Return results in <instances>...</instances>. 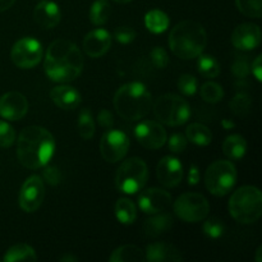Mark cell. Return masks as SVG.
Masks as SVG:
<instances>
[{
	"label": "cell",
	"mask_w": 262,
	"mask_h": 262,
	"mask_svg": "<svg viewBox=\"0 0 262 262\" xmlns=\"http://www.w3.org/2000/svg\"><path fill=\"white\" fill-rule=\"evenodd\" d=\"M83 63V55L78 46L69 40L59 38L49 45L43 69L51 81L68 83L82 73Z\"/></svg>",
	"instance_id": "obj_1"
},
{
	"label": "cell",
	"mask_w": 262,
	"mask_h": 262,
	"mask_svg": "<svg viewBox=\"0 0 262 262\" xmlns=\"http://www.w3.org/2000/svg\"><path fill=\"white\" fill-rule=\"evenodd\" d=\"M55 152L54 136L38 125H28L20 130L17 141V158L25 168L36 170L48 165Z\"/></svg>",
	"instance_id": "obj_2"
},
{
	"label": "cell",
	"mask_w": 262,
	"mask_h": 262,
	"mask_svg": "<svg viewBox=\"0 0 262 262\" xmlns=\"http://www.w3.org/2000/svg\"><path fill=\"white\" fill-rule=\"evenodd\" d=\"M169 48L174 55L188 60L201 55L207 43V35L204 26L194 20H182L169 35Z\"/></svg>",
	"instance_id": "obj_3"
},
{
	"label": "cell",
	"mask_w": 262,
	"mask_h": 262,
	"mask_svg": "<svg viewBox=\"0 0 262 262\" xmlns=\"http://www.w3.org/2000/svg\"><path fill=\"white\" fill-rule=\"evenodd\" d=\"M113 102L118 114L129 122L143 119L152 109V97L150 91L141 82L123 84L115 92Z\"/></svg>",
	"instance_id": "obj_4"
},
{
	"label": "cell",
	"mask_w": 262,
	"mask_h": 262,
	"mask_svg": "<svg viewBox=\"0 0 262 262\" xmlns=\"http://www.w3.org/2000/svg\"><path fill=\"white\" fill-rule=\"evenodd\" d=\"M229 214L241 224H252L261 217L262 193L257 187L243 186L229 200Z\"/></svg>",
	"instance_id": "obj_5"
},
{
	"label": "cell",
	"mask_w": 262,
	"mask_h": 262,
	"mask_svg": "<svg viewBox=\"0 0 262 262\" xmlns=\"http://www.w3.org/2000/svg\"><path fill=\"white\" fill-rule=\"evenodd\" d=\"M152 112L161 124L170 127L184 124L191 117L189 104L176 94H165L158 97L152 104Z\"/></svg>",
	"instance_id": "obj_6"
},
{
	"label": "cell",
	"mask_w": 262,
	"mask_h": 262,
	"mask_svg": "<svg viewBox=\"0 0 262 262\" xmlns=\"http://www.w3.org/2000/svg\"><path fill=\"white\" fill-rule=\"evenodd\" d=\"M148 169L140 158H130L123 161L117 170L115 186L125 194H135L147 183Z\"/></svg>",
	"instance_id": "obj_7"
},
{
	"label": "cell",
	"mask_w": 262,
	"mask_h": 262,
	"mask_svg": "<svg viewBox=\"0 0 262 262\" xmlns=\"http://www.w3.org/2000/svg\"><path fill=\"white\" fill-rule=\"evenodd\" d=\"M237 182V169L229 160H216L210 164L205 173V186L214 196L229 193Z\"/></svg>",
	"instance_id": "obj_8"
},
{
	"label": "cell",
	"mask_w": 262,
	"mask_h": 262,
	"mask_svg": "<svg viewBox=\"0 0 262 262\" xmlns=\"http://www.w3.org/2000/svg\"><path fill=\"white\" fill-rule=\"evenodd\" d=\"M173 209L177 216L183 222L199 223L206 219L209 215L210 204L204 194L187 192L174 201Z\"/></svg>",
	"instance_id": "obj_9"
},
{
	"label": "cell",
	"mask_w": 262,
	"mask_h": 262,
	"mask_svg": "<svg viewBox=\"0 0 262 262\" xmlns=\"http://www.w3.org/2000/svg\"><path fill=\"white\" fill-rule=\"evenodd\" d=\"M43 55L42 45L33 37H23L13 45L12 61L20 69H31L37 66Z\"/></svg>",
	"instance_id": "obj_10"
},
{
	"label": "cell",
	"mask_w": 262,
	"mask_h": 262,
	"mask_svg": "<svg viewBox=\"0 0 262 262\" xmlns=\"http://www.w3.org/2000/svg\"><path fill=\"white\" fill-rule=\"evenodd\" d=\"M130 141L124 132L118 129H107L100 141V152L107 163H118L127 155Z\"/></svg>",
	"instance_id": "obj_11"
},
{
	"label": "cell",
	"mask_w": 262,
	"mask_h": 262,
	"mask_svg": "<svg viewBox=\"0 0 262 262\" xmlns=\"http://www.w3.org/2000/svg\"><path fill=\"white\" fill-rule=\"evenodd\" d=\"M43 199H45V184L41 177H28L20 187L19 197H18L20 209L25 212H35L42 205Z\"/></svg>",
	"instance_id": "obj_12"
},
{
	"label": "cell",
	"mask_w": 262,
	"mask_h": 262,
	"mask_svg": "<svg viewBox=\"0 0 262 262\" xmlns=\"http://www.w3.org/2000/svg\"><path fill=\"white\" fill-rule=\"evenodd\" d=\"M135 136L138 143L148 150L163 147L168 140L165 128L156 120H142L135 128Z\"/></svg>",
	"instance_id": "obj_13"
},
{
	"label": "cell",
	"mask_w": 262,
	"mask_h": 262,
	"mask_svg": "<svg viewBox=\"0 0 262 262\" xmlns=\"http://www.w3.org/2000/svg\"><path fill=\"white\" fill-rule=\"evenodd\" d=\"M171 205V194L161 188H147L138 196V206L145 214H159Z\"/></svg>",
	"instance_id": "obj_14"
},
{
	"label": "cell",
	"mask_w": 262,
	"mask_h": 262,
	"mask_svg": "<svg viewBox=\"0 0 262 262\" xmlns=\"http://www.w3.org/2000/svg\"><path fill=\"white\" fill-rule=\"evenodd\" d=\"M28 112V101L20 92L10 91L0 97V115L10 122L20 120Z\"/></svg>",
	"instance_id": "obj_15"
},
{
	"label": "cell",
	"mask_w": 262,
	"mask_h": 262,
	"mask_svg": "<svg viewBox=\"0 0 262 262\" xmlns=\"http://www.w3.org/2000/svg\"><path fill=\"white\" fill-rule=\"evenodd\" d=\"M156 177L164 187L174 188L179 186L183 179V165L177 158L165 156L156 166Z\"/></svg>",
	"instance_id": "obj_16"
},
{
	"label": "cell",
	"mask_w": 262,
	"mask_h": 262,
	"mask_svg": "<svg viewBox=\"0 0 262 262\" xmlns=\"http://www.w3.org/2000/svg\"><path fill=\"white\" fill-rule=\"evenodd\" d=\"M261 42V30L256 23H241L232 33V43L238 50H253Z\"/></svg>",
	"instance_id": "obj_17"
},
{
	"label": "cell",
	"mask_w": 262,
	"mask_h": 262,
	"mask_svg": "<svg viewBox=\"0 0 262 262\" xmlns=\"http://www.w3.org/2000/svg\"><path fill=\"white\" fill-rule=\"evenodd\" d=\"M112 35L104 28H96L87 33L83 38V50L91 58H100L109 51L112 46Z\"/></svg>",
	"instance_id": "obj_18"
},
{
	"label": "cell",
	"mask_w": 262,
	"mask_h": 262,
	"mask_svg": "<svg viewBox=\"0 0 262 262\" xmlns=\"http://www.w3.org/2000/svg\"><path fill=\"white\" fill-rule=\"evenodd\" d=\"M61 18L60 8L56 3L43 0L38 3L33 10V19L42 28H54L59 25Z\"/></svg>",
	"instance_id": "obj_19"
},
{
	"label": "cell",
	"mask_w": 262,
	"mask_h": 262,
	"mask_svg": "<svg viewBox=\"0 0 262 262\" xmlns=\"http://www.w3.org/2000/svg\"><path fill=\"white\" fill-rule=\"evenodd\" d=\"M145 258L148 262H179L183 260V256L174 245L165 242H156L147 246Z\"/></svg>",
	"instance_id": "obj_20"
},
{
	"label": "cell",
	"mask_w": 262,
	"mask_h": 262,
	"mask_svg": "<svg viewBox=\"0 0 262 262\" xmlns=\"http://www.w3.org/2000/svg\"><path fill=\"white\" fill-rule=\"evenodd\" d=\"M50 97L54 104L63 110H73L81 104V94L74 87L61 84L51 89Z\"/></svg>",
	"instance_id": "obj_21"
},
{
	"label": "cell",
	"mask_w": 262,
	"mask_h": 262,
	"mask_svg": "<svg viewBox=\"0 0 262 262\" xmlns=\"http://www.w3.org/2000/svg\"><path fill=\"white\" fill-rule=\"evenodd\" d=\"M154 215L155 216L148 217L147 220H145L143 232L148 237L156 238L171 229L174 224V219L170 214H165V212H159V214Z\"/></svg>",
	"instance_id": "obj_22"
},
{
	"label": "cell",
	"mask_w": 262,
	"mask_h": 262,
	"mask_svg": "<svg viewBox=\"0 0 262 262\" xmlns=\"http://www.w3.org/2000/svg\"><path fill=\"white\" fill-rule=\"evenodd\" d=\"M223 152L230 160H241L247 152V142L241 135H230L223 142Z\"/></svg>",
	"instance_id": "obj_23"
},
{
	"label": "cell",
	"mask_w": 262,
	"mask_h": 262,
	"mask_svg": "<svg viewBox=\"0 0 262 262\" xmlns=\"http://www.w3.org/2000/svg\"><path fill=\"white\" fill-rule=\"evenodd\" d=\"M110 262H143L145 252L136 245H124L114 250L109 257Z\"/></svg>",
	"instance_id": "obj_24"
},
{
	"label": "cell",
	"mask_w": 262,
	"mask_h": 262,
	"mask_svg": "<svg viewBox=\"0 0 262 262\" xmlns=\"http://www.w3.org/2000/svg\"><path fill=\"white\" fill-rule=\"evenodd\" d=\"M169 23H170V19L168 14L160 9H152L145 15L146 28L152 33L165 32L169 27Z\"/></svg>",
	"instance_id": "obj_25"
},
{
	"label": "cell",
	"mask_w": 262,
	"mask_h": 262,
	"mask_svg": "<svg viewBox=\"0 0 262 262\" xmlns=\"http://www.w3.org/2000/svg\"><path fill=\"white\" fill-rule=\"evenodd\" d=\"M118 222L124 225H130L137 219V207L129 199H119L114 207Z\"/></svg>",
	"instance_id": "obj_26"
},
{
	"label": "cell",
	"mask_w": 262,
	"mask_h": 262,
	"mask_svg": "<svg viewBox=\"0 0 262 262\" xmlns=\"http://www.w3.org/2000/svg\"><path fill=\"white\" fill-rule=\"evenodd\" d=\"M186 137L197 146H209L212 141V133L205 124L193 123L187 127Z\"/></svg>",
	"instance_id": "obj_27"
},
{
	"label": "cell",
	"mask_w": 262,
	"mask_h": 262,
	"mask_svg": "<svg viewBox=\"0 0 262 262\" xmlns=\"http://www.w3.org/2000/svg\"><path fill=\"white\" fill-rule=\"evenodd\" d=\"M37 255L35 250L30 245L26 243H18L12 246L9 250L5 252L3 261L5 262H15V261H36Z\"/></svg>",
	"instance_id": "obj_28"
},
{
	"label": "cell",
	"mask_w": 262,
	"mask_h": 262,
	"mask_svg": "<svg viewBox=\"0 0 262 262\" xmlns=\"http://www.w3.org/2000/svg\"><path fill=\"white\" fill-rule=\"evenodd\" d=\"M112 8L107 0H95L90 8V20L95 26H104L109 20Z\"/></svg>",
	"instance_id": "obj_29"
},
{
	"label": "cell",
	"mask_w": 262,
	"mask_h": 262,
	"mask_svg": "<svg viewBox=\"0 0 262 262\" xmlns=\"http://www.w3.org/2000/svg\"><path fill=\"white\" fill-rule=\"evenodd\" d=\"M77 128H78V135L81 136L83 140H91L96 130V125H95V119L92 117L91 110L84 107L79 112L78 122H77Z\"/></svg>",
	"instance_id": "obj_30"
},
{
	"label": "cell",
	"mask_w": 262,
	"mask_h": 262,
	"mask_svg": "<svg viewBox=\"0 0 262 262\" xmlns=\"http://www.w3.org/2000/svg\"><path fill=\"white\" fill-rule=\"evenodd\" d=\"M197 69L201 76L205 78H216L220 74V64L214 56L211 55H199L197 56Z\"/></svg>",
	"instance_id": "obj_31"
},
{
	"label": "cell",
	"mask_w": 262,
	"mask_h": 262,
	"mask_svg": "<svg viewBox=\"0 0 262 262\" xmlns=\"http://www.w3.org/2000/svg\"><path fill=\"white\" fill-rule=\"evenodd\" d=\"M201 97L209 104H216L224 97V90L216 82H206L201 86Z\"/></svg>",
	"instance_id": "obj_32"
},
{
	"label": "cell",
	"mask_w": 262,
	"mask_h": 262,
	"mask_svg": "<svg viewBox=\"0 0 262 262\" xmlns=\"http://www.w3.org/2000/svg\"><path fill=\"white\" fill-rule=\"evenodd\" d=\"M238 10L248 18H261L262 3L261 0H235Z\"/></svg>",
	"instance_id": "obj_33"
},
{
	"label": "cell",
	"mask_w": 262,
	"mask_h": 262,
	"mask_svg": "<svg viewBox=\"0 0 262 262\" xmlns=\"http://www.w3.org/2000/svg\"><path fill=\"white\" fill-rule=\"evenodd\" d=\"M230 109L234 114L245 115L250 112V107L252 105V99L247 94H237L230 101Z\"/></svg>",
	"instance_id": "obj_34"
},
{
	"label": "cell",
	"mask_w": 262,
	"mask_h": 262,
	"mask_svg": "<svg viewBox=\"0 0 262 262\" xmlns=\"http://www.w3.org/2000/svg\"><path fill=\"white\" fill-rule=\"evenodd\" d=\"M178 90L184 96H193L199 89V82L197 78L192 74H182L177 82Z\"/></svg>",
	"instance_id": "obj_35"
},
{
	"label": "cell",
	"mask_w": 262,
	"mask_h": 262,
	"mask_svg": "<svg viewBox=\"0 0 262 262\" xmlns=\"http://www.w3.org/2000/svg\"><path fill=\"white\" fill-rule=\"evenodd\" d=\"M224 224L217 217H210L204 223V233L212 239L222 237L224 234Z\"/></svg>",
	"instance_id": "obj_36"
},
{
	"label": "cell",
	"mask_w": 262,
	"mask_h": 262,
	"mask_svg": "<svg viewBox=\"0 0 262 262\" xmlns=\"http://www.w3.org/2000/svg\"><path fill=\"white\" fill-rule=\"evenodd\" d=\"M15 142V130L9 123L0 120V147H10Z\"/></svg>",
	"instance_id": "obj_37"
},
{
	"label": "cell",
	"mask_w": 262,
	"mask_h": 262,
	"mask_svg": "<svg viewBox=\"0 0 262 262\" xmlns=\"http://www.w3.org/2000/svg\"><path fill=\"white\" fill-rule=\"evenodd\" d=\"M150 58H151V61H152V64L155 68L164 69L168 67L169 55L164 48H160V46H156V48H154L150 53Z\"/></svg>",
	"instance_id": "obj_38"
},
{
	"label": "cell",
	"mask_w": 262,
	"mask_h": 262,
	"mask_svg": "<svg viewBox=\"0 0 262 262\" xmlns=\"http://www.w3.org/2000/svg\"><path fill=\"white\" fill-rule=\"evenodd\" d=\"M187 145H188V140H187L186 136L182 135V133H174V135H171L170 138L168 140L169 150L174 154L183 152L187 148Z\"/></svg>",
	"instance_id": "obj_39"
},
{
	"label": "cell",
	"mask_w": 262,
	"mask_h": 262,
	"mask_svg": "<svg viewBox=\"0 0 262 262\" xmlns=\"http://www.w3.org/2000/svg\"><path fill=\"white\" fill-rule=\"evenodd\" d=\"M114 38L120 43H130L132 41H135L136 38V32L132 27H128V26H122V27L117 28L114 32Z\"/></svg>",
	"instance_id": "obj_40"
},
{
	"label": "cell",
	"mask_w": 262,
	"mask_h": 262,
	"mask_svg": "<svg viewBox=\"0 0 262 262\" xmlns=\"http://www.w3.org/2000/svg\"><path fill=\"white\" fill-rule=\"evenodd\" d=\"M43 168H45L42 171L43 181H46L49 184H51V186H58L61 182L60 170L53 165H45Z\"/></svg>",
	"instance_id": "obj_41"
},
{
	"label": "cell",
	"mask_w": 262,
	"mask_h": 262,
	"mask_svg": "<svg viewBox=\"0 0 262 262\" xmlns=\"http://www.w3.org/2000/svg\"><path fill=\"white\" fill-rule=\"evenodd\" d=\"M232 72L237 78H246L250 73V66L247 63L246 58H238L237 60L233 63Z\"/></svg>",
	"instance_id": "obj_42"
},
{
	"label": "cell",
	"mask_w": 262,
	"mask_h": 262,
	"mask_svg": "<svg viewBox=\"0 0 262 262\" xmlns=\"http://www.w3.org/2000/svg\"><path fill=\"white\" fill-rule=\"evenodd\" d=\"M97 122L105 129H110L114 125V117H113L112 112L107 109H101L97 114Z\"/></svg>",
	"instance_id": "obj_43"
},
{
	"label": "cell",
	"mask_w": 262,
	"mask_h": 262,
	"mask_svg": "<svg viewBox=\"0 0 262 262\" xmlns=\"http://www.w3.org/2000/svg\"><path fill=\"white\" fill-rule=\"evenodd\" d=\"M261 60H262V55H257L255 58V60L252 61V73L253 76L256 77L258 82L262 81V66H261Z\"/></svg>",
	"instance_id": "obj_44"
},
{
	"label": "cell",
	"mask_w": 262,
	"mask_h": 262,
	"mask_svg": "<svg viewBox=\"0 0 262 262\" xmlns=\"http://www.w3.org/2000/svg\"><path fill=\"white\" fill-rule=\"evenodd\" d=\"M200 182V170L196 165H191L188 171V184L189 186H196Z\"/></svg>",
	"instance_id": "obj_45"
},
{
	"label": "cell",
	"mask_w": 262,
	"mask_h": 262,
	"mask_svg": "<svg viewBox=\"0 0 262 262\" xmlns=\"http://www.w3.org/2000/svg\"><path fill=\"white\" fill-rule=\"evenodd\" d=\"M14 3L15 0H0V12H4V10H8L9 8H12Z\"/></svg>",
	"instance_id": "obj_46"
},
{
	"label": "cell",
	"mask_w": 262,
	"mask_h": 262,
	"mask_svg": "<svg viewBox=\"0 0 262 262\" xmlns=\"http://www.w3.org/2000/svg\"><path fill=\"white\" fill-rule=\"evenodd\" d=\"M262 246H258L257 251H256V262H262Z\"/></svg>",
	"instance_id": "obj_47"
},
{
	"label": "cell",
	"mask_w": 262,
	"mask_h": 262,
	"mask_svg": "<svg viewBox=\"0 0 262 262\" xmlns=\"http://www.w3.org/2000/svg\"><path fill=\"white\" fill-rule=\"evenodd\" d=\"M222 124L224 125L225 128H227V129H229V128H232V127H234V123L233 122H229V120H227V119H224L222 122Z\"/></svg>",
	"instance_id": "obj_48"
},
{
	"label": "cell",
	"mask_w": 262,
	"mask_h": 262,
	"mask_svg": "<svg viewBox=\"0 0 262 262\" xmlns=\"http://www.w3.org/2000/svg\"><path fill=\"white\" fill-rule=\"evenodd\" d=\"M61 261H77V257H72V256H64L60 258Z\"/></svg>",
	"instance_id": "obj_49"
},
{
	"label": "cell",
	"mask_w": 262,
	"mask_h": 262,
	"mask_svg": "<svg viewBox=\"0 0 262 262\" xmlns=\"http://www.w3.org/2000/svg\"><path fill=\"white\" fill-rule=\"evenodd\" d=\"M115 3H119V4H127V3H130L132 0H114Z\"/></svg>",
	"instance_id": "obj_50"
}]
</instances>
